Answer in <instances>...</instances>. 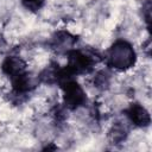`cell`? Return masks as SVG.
I'll list each match as a JSON object with an SVG mask.
<instances>
[{
  "label": "cell",
  "mask_w": 152,
  "mask_h": 152,
  "mask_svg": "<svg viewBox=\"0 0 152 152\" xmlns=\"http://www.w3.org/2000/svg\"><path fill=\"white\" fill-rule=\"evenodd\" d=\"M66 108L63 106V104H56L52 110H51V114H52V118H53V121L56 125H62L64 124L65 119H66Z\"/></svg>",
  "instance_id": "cell-9"
},
{
  "label": "cell",
  "mask_w": 152,
  "mask_h": 152,
  "mask_svg": "<svg viewBox=\"0 0 152 152\" xmlns=\"http://www.w3.org/2000/svg\"><path fill=\"white\" fill-rule=\"evenodd\" d=\"M26 68H27L26 62L21 57L14 55L5 57V59L1 63V70L6 76L10 77V80L26 72L27 71Z\"/></svg>",
  "instance_id": "cell-6"
},
{
  "label": "cell",
  "mask_w": 152,
  "mask_h": 152,
  "mask_svg": "<svg viewBox=\"0 0 152 152\" xmlns=\"http://www.w3.org/2000/svg\"><path fill=\"white\" fill-rule=\"evenodd\" d=\"M76 42H77L76 36L71 34L68 31H58L51 37L49 45L53 51L58 53H66L69 50L74 48Z\"/></svg>",
  "instance_id": "cell-5"
},
{
  "label": "cell",
  "mask_w": 152,
  "mask_h": 152,
  "mask_svg": "<svg viewBox=\"0 0 152 152\" xmlns=\"http://www.w3.org/2000/svg\"><path fill=\"white\" fill-rule=\"evenodd\" d=\"M43 150H57V147H56V146H46V147H44Z\"/></svg>",
  "instance_id": "cell-13"
},
{
  "label": "cell",
  "mask_w": 152,
  "mask_h": 152,
  "mask_svg": "<svg viewBox=\"0 0 152 152\" xmlns=\"http://www.w3.org/2000/svg\"><path fill=\"white\" fill-rule=\"evenodd\" d=\"M59 70H61L59 64L56 63V62H51L37 76L38 82H42V83H45V84H57Z\"/></svg>",
  "instance_id": "cell-7"
},
{
  "label": "cell",
  "mask_w": 152,
  "mask_h": 152,
  "mask_svg": "<svg viewBox=\"0 0 152 152\" xmlns=\"http://www.w3.org/2000/svg\"><path fill=\"white\" fill-rule=\"evenodd\" d=\"M61 89L63 91V106L68 110H75L87 103V95L83 88L76 82V80H69L62 83Z\"/></svg>",
  "instance_id": "cell-3"
},
{
  "label": "cell",
  "mask_w": 152,
  "mask_h": 152,
  "mask_svg": "<svg viewBox=\"0 0 152 152\" xmlns=\"http://www.w3.org/2000/svg\"><path fill=\"white\" fill-rule=\"evenodd\" d=\"M127 135H128L127 126L120 121L113 124V126L110 127V129L108 132V139L112 144H120V142L125 141Z\"/></svg>",
  "instance_id": "cell-8"
},
{
  "label": "cell",
  "mask_w": 152,
  "mask_h": 152,
  "mask_svg": "<svg viewBox=\"0 0 152 152\" xmlns=\"http://www.w3.org/2000/svg\"><path fill=\"white\" fill-rule=\"evenodd\" d=\"M66 68L74 76L87 75L94 70L95 64L99 62V56L90 50H82L72 48L66 53Z\"/></svg>",
  "instance_id": "cell-2"
},
{
  "label": "cell",
  "mask_w": 152,
  "mask_h": 152,
  "mask_svg": "<svg viewBox=\"0 0 152 152\" xmlns=\"http://www.w3.org/2000/svg\"><path fill=\"white\" fill-rule=\"evenodd\" d=\"M142 17L145 19V23L147 25V28L150 30V27H151V1L150 0H147L142 5Z\"/></svg>",
  "instance_id": "cell-12"
},
{
  "label": "cell",
  "mask_w": 152,
  "mask_h": 152,
  "mask_svg": "<svg viewBox=\"0 0 152 152\" xmlns=\"http://www.w3.org/2000/svg\"><path fill=\"white\" fill-rule=\"evenodd\" d=\"M104 61L108 68L125 71L135 64L137 53L131 43L124 39H118L107 50Z\"/></svg>",
  "instance_id": "cell-1"
},
{
  "label": "cell",
  "mask_w": 152,
  "mask_h": 152,
  "mask_svg": "<svg viewBox=\"0 0 152 152\" xmlns=\"http://www.w3.org/2000/svg\"><path fill=\"white\" fill-rule=\"evenodd\" d=\"M127 120L135 127H147L151 124V116L148 110L139 102H132L124 110Z\"/></svg>",
  "instance_id": "cell-4"
},
{
  "label": "cell",
  "mask_w": 152,
  "mask_h": 152,
  "mask_svg": "<svg viewBox=\"0 0 152 152\" xmlns=\"http://www.w3.org/2000/svg\"><path fill=\"white\" fill-rule=\"evenodd\" d=\"M94 84L96 88H100V89L107 88L109 86V75L104 70L99 71L94 77Z\"/></svg>",
  "instance_id": "cell-10"
},
{
  "label": "cell",
  "mask_w": 152,
  "mask_h": 152,
  "mask_svg": "<svg viewBox=\"0 0 152 152\" xmlns=\"http://www.w3.org/2000/svg\"><path fill=\"white\" fill-rule=\"evenodd\" d=\"M21 5L30 12H38L45 4V0H20Z\"/></svg>",
  "instance_id": "cell-11"
}]
</instances>
